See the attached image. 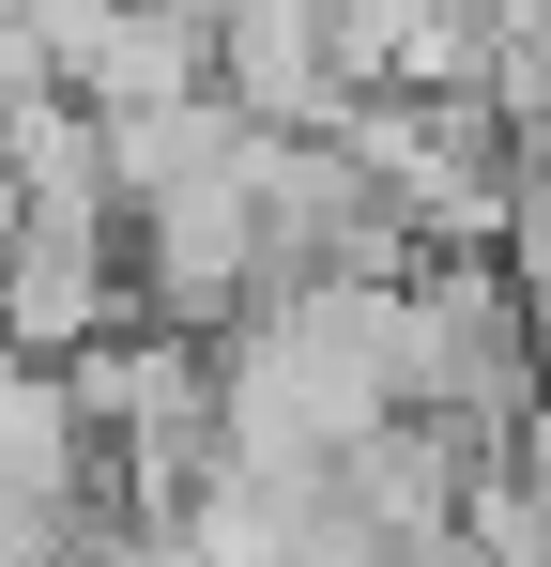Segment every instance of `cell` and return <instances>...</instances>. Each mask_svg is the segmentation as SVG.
<instances>
[{"label": "cell", "mask_w": 551, "mask_h": 567, "mask_svg": "<svg viewBox=\"0 0 551 567\" xmlns=\"http://www.w3.org/2000/svg\"><path fill=\"white\" fill-rule=\"evenodd\" d=\"M398 414V277H353V291H276L215 338V430L246 475H322L353 461L367 430Z\"/></svg>", "instance_id": "obj_1"}, {"label": "cell", "mask_w": 551, "mask_h": 567, "mask_svg": "<svg viewBox=\"0 0 551 567\" xmlns=\"http://www.w3.org/2000/svg\"><path fill=\"white\" fill-rule=\"evenodd\" d=\"M475 461H490V445H459V430H429V414H383L322 491H337V522H353L367 553H414V537H445L459 506H475Z\"/></svg>", "instance_id": "obj_4"}, {"label": "cell", "mask_w": 551, "mask_h": 567, "mask_svg": "<svg viewBox=\"0 0 551 567\" xmlns=\"http://www.w3.org/2000/svg\"><path fill=\"white\" fill-rule=\"evenodd\" d=\"M184 93H215V16L123 0V16L92 31V62H77V107L92 123H138V107H184Z\"/></svg>", "instance_id": "obj_5"}, {"label": "cell", "mask_w": 551, "mask_h": 567, "mask_svg": "<svg viewBox=\"0 0 551 567\" xmlns=\"http://www.w3.org/2000/svg\"><path fill=\"white\" fill-rule=\"evenodd\" d=\"M490 261H506V291L537 307V338H551V154H521V185H506V246H490Z\"/></svg>", "instance_id": "obj_6"}, {"label": "cell", "mask_w": 551, "mask_h": 567, "mask_svg": "<svg viewBox=\"0 0 551 567\" xmlns=\"http://www.w3.org/2000/svg\"><path fill=\"white\" fill-rule=\"evenodd\" d=\"M77 430H92V491L123 522L184 537V506L230 475V430H215V353L199 338H154V322H107L77 369Z\"/></svg>", "instance_id": "obj_2"}, {"label": "cell", "mask_w": 551, "mask_h": 567, "mask_svg": "<svg viewBox=\"0 0 551 567\" xmlns=\"http://www.w3.org/2000/svg\"><path fill=\"white\" fill-rule=\"evenodd\" d=\"M398 414H429L459 445H506L551 414V338L506 291V261H414L398 277Z\"/></svg>", "instance_id": "obj_3"}, {"label": "cell", "mask_w": 551, "mask_h": 567, "mask_svg": "<svg viewBox=\"0 0 551 567\" xmlns=\"http://www.w3.org/2000/svg\"><path fill=\"white\" fill-rule=\"evenodd\" d=\"M62 567H199V553H184V537H154V522H123V506H92Z\"/></svg>", "instance_id": "obj_7"}]
</instances>
